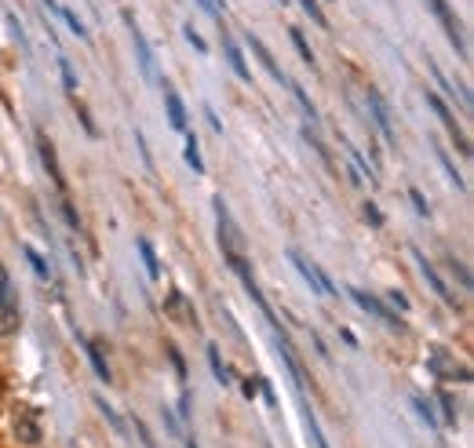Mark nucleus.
I'll list each match as a JSON object with an SVG mask.
<instances>
[{
    "label": "nucleus",
    "mask_w": 474,
    "mask_h": 448,
    "mask_svg": "<svg viewBox=\"0 0 474 448\" xmlns=\"http://www.w3.org/2000/svg\"><path fill=\"white\" fill-rule=\"evenodd\" d=\"M387 299H391V303H395V306H398V310H409V306H413V303H409V299H405V296H402V292H398V288H395V292H391V296H387Z\"/></svg>",
    "instance_id": "nucleus-40"
},
{
    "label": "nucleus",
    "mask_w": 474,
    "mask_h": 448,
    "mask_svg": "<svg viewBox=\"0 0 474 448\" xmlns=\"http://www.w3.org/2000/svg\"><path fill=\"white\" fill-rule=\"evenodd\" d=\"M41 164H44V171L51 175V183H55V190L59 194H66V178H62V168H59V160H55V146H51V139L48 135H41Z\"/></svg>",
    "instance_id": "nucleus-8"
},
{
    "label": "nucleus",
    "mask_w": 474,
    "mask_h": 448,
    "mask_svg": "<svg viewBox=\"0 0 474 448\" xmlns=\"http://www.w3.org/2000/svg\"><path fill=\"white\" fill-rule=\"evenodd\" d=\"M427 106L438 114V121L445 124V132L452 135V142H456V150H460V157H470V142L463 139V132H460V124H456V117H452V110L445 106V99L441 96H434V92H427Z\"/></svg>",
    "instance_id": "nucleus-2"
},
{
    "label": "nucleus",
    "mask_w": 474,
    "mask_h": 448,
    "mask_svg": "<svg viewBox=\"0 0 474 448\" xmlns=\"http://www.w3.org/2000/svg\"><path fill=\"white\" fill-rule=\"evenodd\" d=\"M80 339V335H77ZM84 343V350H88V361H91V369H95V376H99L103 383H110L114 379V372H110V365H107V357H103V350L95 346V343H88V339H80Z\"/></svg>",
    "instance_id": "nucleus-12"
},
{
    "label": "nucleus",
    "mask_w": 474,
    "mask_h": 448,
    "mask_svg": "<svg viewBox=\"0 0 474 448\" xmlns=\"http://www.w3.org/2000/svg\"><path fill=\"white\" fill-rule=\"evenodd\" d=\"M438 401H441V416H445V423H449V426H456V423H460V419H456L460 412H456L452 394H449V390H438Z\"/></svg>",
    "instance_id": "nucleus-23"
},
{
    "label": "nucleus",
    "mask_w": 474,
    "mask_h": 448,
    "mask_svg": "<svg viewBox=\"0 0 474 448\" xmlns=\"http://www.w3.org/2000/svg\"><path fill=\"white\" fill-rule=\"evenodd\" d=\"M186 164L194 168L198 175L205 171V160H201V146H198V135H190V132H186Z\"/></svg>",
    "instance_id": "nucleus-18"
},
{
    "label": "nucleus",
    "mask_w": 474,
    "mask_h": 448,
    "mask_svg": "<svg viewBox=\"0 0 474 448\" xmlns=\"http://www.w3.org/2000/svg\"><path fill=\"white\" fill-rule=\"evenodd\" d=\"M409 197H413V205H416V212H420V215L427 219V215H431V205H427V197H423L420 190H409Z\"/></svg>",
    "instance_id": "nucleus-36"
},
{
    "label": "nucleus",
    "mask_w": 474,
    "mask_h": 448,
    "mask_svg": "<svg viewBox=\"0 0 474 448\" xmlns=\"http://www.w3.org/2000/svg\"><path fill=\"white\" fill-rule=\"evenodd\" d=\"M161 412H164V426H168V434H175V437H179V423H175V416H172L168 408H161Z\"/></svg>",
    "instance_id": "nucleus-41"
},
{
    "label": "nucleus",
    "mask_w": 474,
    "mask_h": 448,
    "mask_svg": "<svg viewBox=\"0 0 474 448\" xmlns=\"http://www.w3.org/2000/svg\"><path fill=\"white\" fill-rule=\"evenodd\" d=\"M59 69H62V84H66V92H77V77H73V69H70V62H66V59H59Z\"/></svg>",
    "instance_id": "nucleus-34"
},
{
    "label": "nucleus",
    "mask_w": 474,
    "mask_h": 448,
    "mask_svg": "<svg viewBox=\"0 0 474 448\" xmlns=\"http://www.w3.org/2000/svg\"><path fill=\"white\" fill-rule=\"evenodd\" d=\"M413 405H416V412L423 416V423H427V426H438V419H434V412H431V405H427L423 398H413Z\"/></svg>",
    "instance_id": "nucleus-33"
},
{
    "label": "nucleus",
    "mask_w": 474,
    "mask_h": 448,
    "mask_svg": "<svg viewBox=\"0 0 474 448\" xmlns=\"http://www.w3.org/2000/svg\"><path fill=\"white\" fill-rule=\"evenodd\" d=\"M205 117H209V124H212V132H219V135H223V124H219V114H216L212 106H205Z\"/></svg>",
    "instance_id": "nucleus-39"
},
{
    "label": "nucleus",
    "mask_w": 474,
    "mask_h": 448,
    "mask_svg": "<svg viewBox=\"0 0 474 448\" xmlns=\"http://www.w3.org/2000/svg\"><path fill=\"white\" fill-rule=\"evenodd\" d=\"M361 215H365V223H368V226H376V230H379V226H384V215H379V208H376L372 201H365V208H361Z\"/></svg>",
    "instance_id": "nucleus-29"
},
{
    "label": "nucleus",
    "mask_w": 474,
    "mask_h": 448,
    "mask_svg": "<svg viewBox=\"0 0 474 448\" xmlns=\"http://www.w3.org/2000/svg\"><path fill=\"white\" fill-rule=\"evenodd\" d=\"M182 33H186V41H190V44H194V48H198V51H201V55H205V51H209V44H205V41H201V33H198V30H194V26H190V23H186V26H182Z\"/></svg>",
    "instance_id": "nucleus-32"
},
{
    "label": "nucleus",
    "mask_w": 474,
    "mask_h": 448,
    "mask_svg": "<svg viewBox=\"0 0 474 448\" xmlns=\"http://www.w3.org/2000/svg\"><path fill=\"white\" fill-rule=\"evenodd\" d=\"M125 23H128V30H132V44H135V55H139V69H143V77L153 84V80H157V59H153L146 37L139 33V26H135V19H132L128 12H125Z\"/></svg>",
    "instance_id": "nucleus-5"
},
{
    "label": "nucleus",
    "mask_w": 474,
    "mask_h": 448,
    "mask_svg": "<svg viewBox=\"0 0 474 448\" xmlns=\"http://www.w3.org/2000/svg\"><path fill=\"white\" fill-rule=\"evenodd\" d=\"M449 266H452V270H456L460 285H463V288H470V274H467V266H463V262H456V255H449Z\"/></svg>",
    "instance_id": "nucleus-35"
},
{
    "label": "nucleus",
    "mask_w": 474,
    "mask_h": 448,
    "mask_svg": "<svg viewBox=\"0 0 474 448\" xmlns=\"http://www.w3.org/2000/svg\"><path fill=\"white\" fill-rule=\"evenodd\" d=\"M135 244H139V255H143V262H146V274H150V281H161V262H157V251H153V244H150L146 237H139Z\"/></svg>",
    "instance_id": "nucleus-14"
},
{
    "label": "nucleus",
    "mask_w": 474,
    "mask_h": 448,
    "mask_svg": "<svg viewBox=\"0 0 474 448\" xmlns=\"http://www.w3.org/2000/svg\"><path fill=\"white\" fill-rule=\"evenodd\" d=\"M23 251H26V259H30V266H33V270H37V278H51V270H48V262L41 259V251H37V248H30V244H26Z\"/></svg>",
    "instance_id": "nucleus-24"
},
{
    "label": "nucleus",
    "mask_w": 474,
    "mask_h": 448,
    "mask_svg": "<svg viewBox=\"0 0 474 448\" xmlns=\"http://www.w3.org/2000/svg\"><path fill=\"white\" fill-rule=\"evenodd\" d=\"M209 361H212V372H216V379H219V383L227 387V383L234 379V376H230V369H227V365L219 361V346H209Z\"/></svg>",
    "instance_id": "nucleus-20"
},
{
    "label": "nucleus",
    "mask_w": 474,
    "mask_h": 448,
    "mask_svg": "<svg viewBox=\"0 0 474 448\" xmlns=\"http://www.w3.org/2000/svg\"><path fill=\"white\" fill-rule=\"evenodd\" d=\"M368 114H372V121H376V128L379 132H384V139L387 142H395V121H391V110H387V103L384 99H379V92H372V87H368Z\"/></svg>",
    "instance_id": "nucleus-6"
},
{
    "label": "nucleus",
    "mask_w": 474,
    "mask_h": 448,
    "mask_svg": "<svg viewBox=\"0 0 474 448\" xmlns=\"http://www.w3.org/2000/svg\"><path fill=\"white\" fill-rule=\"evenodd\" d=\"M289 41H293V48L300 51V59L314 69V66H318V59H314V51H311V44H307V37H303V30H300V26H289Z\"/></svg>",
    "instance_id": "nucleus-15"
},
{
    "label": "nucleus",
    "mask_w": 474,
    "mask_h": 448,
    "mask_svg": "<svg viewBox=\"0 0 474 448\" xmlns=\"http://www.w3.org/2000/svg\"><path fill=\"white\" fill-rule=\"evenodd\" d=\"M293 96L300 99V106H303V114L311 117V124H318V110H314V103L307 99V92H303V87H300V84H293Z\"/></svg>",
    "instance_id": "nucleus-25"
},
{
    "label": "nucleus",
    "mask_w": 474,
    "mask_h": 448,
    "mask_svg": "<svg viewBox=\"0 0 474 448\" xmlns=\"http://www.w3.org/2000/svg\"><path fill=\"white\" fill-rule=\"evenodd\" d=\"M164 110H168V124H172V132H179V135H186L190 128H186V110H182V99L172 92H164Z\"/></svg>",
    "instance_id": "nucleus-10"
},
{
    "label": "nucleus",
    "mask_w": 474,
    "mask_h": 448,
    "mask_svg": "<svg viewBox=\"0 0 474 448\" xmlns=\"http://www.w3.org/2000/svg\"><path fill=\"white\" fill-rule=\"evenodd\" d=\"M135 430H139V437H143V448H153V437H150V430H146L143 419H135Z\"/></svg>",
    "instance_id": "nucleus-38"
},
{
    "label": "nucleus",
    "mask_w": 474,
    "mask_h": 448,
    "mask_svg": "<svg viewBox=\"0 0 474 448\" xmlns=\"http://www.w3.org/2000/svg\"><path fill=\"white\" fill-rule=\"evenodd\" d=\"M303 139H307V142H311V146L318 150V157H321L325 164H332V157H329V150H325V142H321V139H318V135H314L311 128H303Z\"/></svg>",
    "instance_id": "nucleus-27"
},
{
    "label": "nucleus",
    "mask_w": 474,
    "mask_h": 448,
    "mask_svg": "<svg viewBox=\"0 0 474 448\" xmlns=\"http://www.w3.org/2000/svg\"><path fill=\"white\" fill-rule=\"evenodd\" d=\"M186 448H198V441H186Z\"/></svg>",
    "instance_id": "nucleus-42"
},
{
    "label": "nucleus",
    "mask_w": 474,
    "mask_h": 448,
    "mask_svg": "<svg viewBox=\"0 0 474 448\" xmlns=\"http://www.w3.org/2000/svg\"><path fill=\"white\" fill-rule=\"evenodd\" d=\"M0 314H15V292H12V281H8V274L0 270Z\"/></svg>",
    "instance_id": "nucleus-17"
},
{
    "label": "nucleus",
    "mask_w": 474,
    "mask_h": 448,
    "mask_svg": "<svg viewBox=\"0 0 474 448\" xmlns=\"http://www.w3.org/2000/svg\"><path fill=\"white\" fill-rule=\"evenodd\" d=\"M95 405H99V412H103V416H107V419H110V426H114V430H117V434H121V437H125V434H128V426H125V419H121V416H117V412H114V408H110V405H107V398H95Z\"/></svg>",
    "instance_id": "nucleus-21"
},
{
    "label": "nucleus",
    "mask_w": 474,
    "mask_h": 448,
    "mask_svg": "<svg viewBox=\"0 0 474 448\" xmlns=\"http://www.w3.org/2000/svg\"><path fill=\"white\" fill-rule=\"evenodd\" d=\"M248 48H252V51H256V59H259V62H263V69H266V73H270V77H274V80H281V84H293V80H289V77H284V69H281V66H277V62H274V55H270V48H266V44H263V41H259V37H252V33H248Z\"/></svg>",
    "instance_id": "nucleus-9"
},
{
    "label": "nucleus",
    "mask_w": 474,
    "mask_h": 448,
    "mask_svg": "<svg viewBox=\"0 0 474 448\" xmlns=\"http://www.w3.org/2000/svg\"><path fill=\"white\" fill-rule=\"evenodd\" d=\"M216 215H219V241H223V251H227V255H241V251H245V233L234 226V219H230V212H227V205H223V197H216Z\"/></svg>",
    "instance_id": "nucleus-3"
},
{
    "label": "nucleus",
    "mask_w": 474,
    "mask_h": 448,
    "mask_svg": "<svg viewBox=\"0 0 474 448\" xmlns=\"http://www.w3.org/2000/svg\"><path fill=\"white\" fill-rule=\"evenodd\" d=\"M350 299L365 310V314H372L376 321H384V325H391V328H398V332H405V325H402V317L391 310V306H384L376 296H368V292H361V288H350Z\"/></svg>",
    "instance_id": "nucleus-4"
},
{
    "label": "nucleus",
    "mask_w": 474,
    "mask_h": 448,
    "mask_svg": "<svg viewBox=\"0 0 474 448\" xmlns=\"http://www.w3.org/2000/svg\"><path fill=\"white\" fill-rule=\"evenodd\" d=\"M198 8L205 12V15H212V19H223V0H198Z\"/></svg>",
    "instance_id": "nucleus-30"
},
{
    "label": "nucleus",
    "mask_w": 474,
    "mask_h": 448,
    "mask_svg": "<svg viewBox=\"0 0 474 448\" xmlns=\"http://www.w3.org/2000/svg\"><path fill=\"white\" fill-rule=\"evenodd\" d=\"M347 157H350L354 171H361V175L368 178V187H376V168H372V164H368V160H365V157H361V153H358L354 146H347Z\"/></svg>",
    "instance_id": "nucleus-19"
},
{
    "label": "nucleus",
    "mask_w": 474,
    "mask_h": 448,
    "mask_svg": "<svg viewBox=\"0 0 474 448\" xmlns=\"http://www.w3.org/2000/svg\"><path fill=\"white\" fill-rule=\"evenodd\" d=\"M413 259H416V266H420V274H423V281H427V285H431V288H434V292H438V296H441V299H445L449 306H456V299H452V292H449V285L441 281V274H438V270H434V266L427 262V255H423L420 248H413Z\"/></svg>",
    "instance_id": "nucleus-7"
},
{
    "label": "nucleus",
    "mask_w": 474,
    "mask_h": 448,
    "mask_svg": "<svg viewBox=\"0 0 474 448\" xmlns=\"http://www.w3.org/2000/svg\"><path fill=\"white\" fill-rule=\"evenodd\" d=\"M223 55H227V62H230V69L241 77V80H252V69H248V62H245V55H241V48L223 33Z\"/></svg>",
    "instance_id": "nucleus-11"
},
{
    "label": "nucleus",
    "mask_w": 474,
    "mask_h": 448,
    "mask_svg": "<svg viewBox=\"0 0 474 448\" xmlns=\"http://www.w3.org/2000/svg\"><path fill=\"white\" fill-rule=\"evenodd\" d=\"M303 12H307V15H311L318 26H325V30H329V19H325V12L318 8V0H303Z\"/></svg>",
    "instance_id": "nucleus-28"
},
{
    "label": "nucleus",
    "mask_w": 474,
    "mask_h": 448,
    "mask_svg": "<svg viewBox=\"0 0 474 448\" xmlns=\"http://www.w3.org/2000/svg\"><path fill=\"white\" fill-rule=\"evenodd\" d=\"M62 215H66V223H70L73 230H80V215H77V208H73L70 201H62Z\"/></svg>",
    "instance_id": "nucleus-37"
},
{
    "label": "nucleus",
    "mask_w": 474,
    "mask_h": 448,
    "mask_svg": "<svg viewBox=\"0 0 474 448\" xmlns=\"http://www.w3.org/2000/svg\"><path fill=\"white\" fill-rule=\"evenodd\" d=\"M431 5V12H434V19L441 23V30H445V37H449V44H452V51L460 55V59H467V41H463V26H460V19H456V12L449 8V0H427Z\"/></svg>",
    "instance_id": "nucleus-1"
},
{
    "label": "nucleus",
    "mask_w": 474,
    "mask_h": 448,
    "mask_svg": "<svg viewBox=\"0 0 474 448\" xmlns=\"http://www.w3.org/2000/svg\"><path fill=\"white\" fill-rule=\"evenodd\" d=\"M8 30H12V37H15V44H19V48H23L26 55H30V41H26V33H23V26L15 23V15H12V12H8Z\"/></svg>",
    "instance_id": "nucleus-26"
},
{
    "label": "nucleus",
    "mask_w": 474,
    "mask_h": 448,
    "mask_svg": "<svg viewBox=\"0 0 474 448\" xmlns=\"http://www.w3.org/2000/svg\"><path fill=\"white\" fill-rule=\"evenodd\" d=\"M59 19H62V23H66V26L77 33V41H88V26H84V23H80V19H77L70 8H59Z\"/></svg>",
    "instance_id": "nucleus-22"
},
{
    "label": "nucleus",
    "mask_w": 474,
    "mask_h": 448,
    "mask_svg": "<svg viewBox=\"0 0 474 448\" xmlns=\"http://www.w3.org/2000/svg\"><path fill=\"white\" fill-rule=\"evenodd\" d=\"M434 157H438V164H441V168L449 171V178H452V187H456L460 194H467V187H463V175L456 171V164H452V157H449V153H445L441 146H434Z\"/></svg>",
    "instance_id": "nucleus-16"
},
{
    "label": "nucleus",
    "mask_w": 474,
    "mask_h": 448,
    "mask_svg": "<svg viewBox=\"0 0 474 448\" xmlns=\"http://www.w3.org/2000/svg\"><path fill=\"white\" fill-rule=\"evenodd\" d=\"M168 353H172V365H175V376H179V379H186V361H182V353H179V346H175V343H168Z\"/></svg>",
    "instance_id": "nucleus-31"
},
{
    "label": "nucleus",
    "mask_w": 474,
    "mask_h": 448,
    "mask_svg": "<svg viewBox=\"0 0 474 448\" xmlns=\"http://www.w3.org/2000/svg\"><path fill=\"white\" fill-rule=\"evenodd\" d=\"M15 437H19L23 444H41V423H37L33 416H19V419H15Z\"/></svg>",
    "instance_id": "nucleus-13"
}]
</instances>
